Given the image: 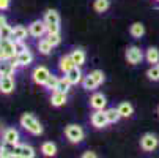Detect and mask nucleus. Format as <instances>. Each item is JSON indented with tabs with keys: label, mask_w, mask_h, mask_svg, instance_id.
<instances>
[{
	"label": "nucleus",
	"mask_w": 159,
	"mask_h": 158,
	"mask_svg": "<svg viewBox=\"0 0 159 158\" xmlns=\"http://www.w3.org/2000/svg\"><path fill=\"white\" fill-rule=\"evenodd\" d=\"M154 2H157V3H159V0H154Z\"/></svg>",
	"instance_id": "a19ab883"
},
{
	"label": "nucleus",
	"mask_w": 159,
	"mask_h": 158,
	"mask_svg": "<svg viewBox=\"0 0 159 158\" xmlns=\"http://www.w3.org/2000/svg\"><path fill=\"white\" fill-rule=\"evenodd\" d=\"M16 60H17L19 66H27V65H30V63L33 62V54H32V51L27 48L25 51H22L20 54L16 55Z\"/></svg>",
	"instance_id": "aec40b11"
},
{
	"label": "nucleus",
	"mask_w": 159,
	"mask_h": 158,
	"mask_svg": "<svg viewBox=\"0 0 159 158\" xmlns=\"http://www.w3.org/2000/svg\"><path fill=\"white\" fill-rule=\"evenodd\" d=\"M14 43V51H16V55L17 54H20L22 51H25L27 49V46H25V43L24 41H13Z\"/></svg>",
	"instance_id": "f704fd0d"
},
{
	"label": "nucleus",
	"mask_w": 159,
	"mask_h": 158,
	"mask_svg": "<svg viewBox=\"0 0 159 158\" xmlns=\"http://www.w3.org/2000/svg\"><path fill=\"white\" fill-rule=\"evenodd\" d=\"M41 152H43L44 156H55L57 155V146L52 141H46L41 146Z\"/></svg>",
	"instance_id": "393cba45"
},
{
	"label": "nucleus",
	"mask_w": 159,
	"mask_h": 158,
	"mask_svg": "<svg viewBox=\"0 0 159 158\" xmlns=\"http://www.w3.org/2000/svg\"><path fill=\"white\" fill-rule=\"evenodd\" d=\"M49 76H51V71H49L48 66H44V65L36 66V68L33 70V73H32V79H33V82L38 84V85H44V82L48 81Z\"/></svg>",
	"instance_id": "6e6552de"
},
{
	"label": "nucleus",
	"mask_w": 159,
	"mask_h": 158,
	"mask_svg": "<svg viewBox=\"0 0 159 158\" xmlns=\"http://www.w3.org/2000/svg\"><path fill=\"white\" fill-rule=\"evenodd\" d=\"M16 87V82L13 79V74H5L0 76V92L3 95H10Z\"/></svg>",
	"instance_id": "9b49d317"
},
{
	"label": "nucleus",
	"mask_w": 159,
	"mask_h": 158,
	"mask_svg": "<svg viewBox=\"0 0 159 158\" xmlns=\"http://www.w3.org/2000/svg\"><path fill=\"white\" fill-rule=\"evenodd\" d=\"M129 33L132 38H142L145 35V26L142 22H134V24L129 27Z\"/></svg>",
	"instance_id": "b1692460"
},
{
	"label": "nucleus",
	"mask_w": 159,
	"mask_h": 158,
	"mask_svg": "<svg viewBox=\"0 0 159 158\" xmlns=\"http://www.w3.org/2000/svg\"><path fill=\"white\" fill-rule=\"evenodd\" d=\"M106 116H107L109 123H117V122L121 119V116H120V112H118L117 108H110V109H107V111H106Z\"/></svg>",
	"instance_id": "c756f323"
},
{
	"label": "nucleus",
	"mask_w": 159,
	"mask_h": 158,
	"mask_svg": "<svg viewBox=\"0 0 159 158\" xmlns=\"http://www.w3.org/2000/svg\"><path fill=\"white\" fill-rule=\"evenodd\" d=\"M70 89H71V84H70V81H68L66 78H60V79H58L55 90H58V92H65V93H68V92H70Z\"/></svg>",
	"instance_id": "2f4dec72"
},
{
	"label": "nucleus",
	"mask_w": 159,
	"mask_h": 158,
	"mask_svg": "<svg viewBox=\"0 0 159 158\" xmlns=\"http://www.w3.org/2000/svg\"><path fill=\"white\" fill-rule=\"evenodd\" d=\"M0 40H2V35H0Z\"/></svg>",
	"instance_id": "79ce46f5"
},
{
	"label": "nucleus",
	"mask_w": 159,
	"mask_h": 158,
	"mask_svg": "<svg viewBox=\"0 0 159 158\" xmlns=\"http://www.w3.org/2000/svg\"><path fill=\"white\" fill-rule=\"evenodd\" d=\"M14 156H17V158H33L35 156V149L32 146L17 142L16 147H14Z\"/></svg>",
	"instance_id": "f8f14e48"
},
{
	"label": "nucleus",
	"mask_w": 159,
	"mask_h": 158,
	"mask_svg": "<svg viewBox=\"0 0 159 158\" xmlns=\"http://www.w3.org/2000/svg\"><path fill=\"white\" fill-rule=\"evenodd\" d=\"M65 78L70 81V84L71 85H77V84H82V79H84V74H82V70H80V66H74L73 70H70L66 74H65Z\"/></svg>",
	"instance_id": "ddd939ff"
},
{
	"label": "nucleus",
	"mask_w": 159,
	"mask_h": 158,
	"mask_svg": "<svg viewBox=\"0 0 159 158\" xmlns=\"http://www.w3.org/2000/svg\"><path fill=\"white\" fill-rule=\"evenodd\" d=\"M74 66H76V63H74L71 54H65V55L60 57V60H58V68H60V71H61L63 74H66L70 70H73Z\"/></svg>",
	"instance_id": "4468645a"
},
{
	"label": "nucleus",
	"mask_w": 159,
	"mask_h": 158,
	"mask_svg": "<svg viewBox=\"0 0 159 158\" xmlns=\"http://www.w3.org/2000/svg\"><path fill=\"white\" fill-rule=\"evenodd\" d=\"M65 136H66V139L70 141V142L79 144V142H82L84 138H85V131H84V128H82L80 125H77V123H70V125H66V128H65Z\"/></svg>",
	"instance_id": "7ed1b4c3"
},
{
	"label": "nucleus",
	"mask_w": 159,
	"mask_h": 158,
	"mask_svg": "<svg viewBox=\"0 0 159 158\" xmlns=\"http://www.w3.org/2000/svg\"><path fill=\"white\" fill-rule=\"evenodd\" d=\"M90 122H92V125L98 130L107 127L109 120H107V116H106V109H95V112L92 114V117H90Z\"/></svg>",
	"instance_id": "0eeeda50"
},
{
	"label": "nucleus",
	"mask_w": 159,
	"mask_h": 158,
	"mask_svg": "<svg viewBox=\"0 0 159 158\" xmlns=\"http://www.w3.org/2000/svg\"><path fill=\"white\" fill-rule=\"evenodd\" d=\"M43 19L46 22L48 33H60V14L57 10H48Z\"/></svg>",
	"instance_id": "20e7f679"
},
{
	"label": "nucleus",
	"mask_w": 159,
	"mask_h": 158,
	"mask_svg": "<svg viewBox=\"0 0 159 158\" xmlns=\"http://www.w3.org/2000/svg\"><path fill=\"white\" fill-rule=\"evenodd\" d=\"M5 24H8V22H7V17H5L3 14H0V27H3Z\"/></svg>",
	"instance_id": "4c0bfd02"
},
{
	"label": "nucleus",
	"mask_w": 159,
	"mask_h": 158,
	"mask_svg": "<svg viewBox=\"0 0 159 158\" xmlns=\"http://www.w3.org/2000/svg\"><path fill=\"white\" fill-rule=\"evenodd\" d=\"M29 33L33 38H43L44 35L48 33V27H46V22L43 21H33L32 24L29 26Z\"/></svg>",
	"instance_id": "1a4fd4ad"
},
{
	"label": "nucleus",
	"mask_w": 159,
	"mask_h": 158,
	"mask_svg": "<svg viewBox=\"0 0 159 158\" xmlns=\"http://www.w3.org/2000/svg\"><path fill=\"white\" fill-rule=\"evenodd\" d=\"M147 78L150 81H153V82H157L159 81V62L154 63V65H151L150 68L147 70Z\"/></svg>",
	"instance_id": "cd10ccee"
},
{
	"label": "nucleus",
	"mask_w": 159,
	"mask_h": 158,
	"mask_svg": "<svg viewBox=\"0 0 159 158\" xmlns=\"http://www.w3.org/2000/svg\"><path fill=\"white\" fill-rule=\"evenodd\" d=\"M7 57H5V52H3V49L0 48V60H5Z\"/></svg>",
	"instance_id": "58836bf2"
},
{
	"label": "nucleus",
	"mask_w": 159,
	"mask_h": 158,
	"mask_svg": "<svg viewBox=\"0 0 159 158\" xmlns=\"http://www.w3.org/2000/svg\"><path fill=\"white\" fill-rule=\"evenodd\" d=\"M0 48L3 49L7 59H14L16 51H14V43L11 40H0Z\"/></svg>",
	"instance_id": "6ab92c4d"
},
{
	"label": "nucleus",
	"mask_w": 159,
	"mask_h": 158,
	"mask_svg": "<svg viewBox=\"0 0 159 158\" xmlns=\"http://www.w3.org/2000/svg\"><path fill=\"white\" fill-rule=\"evenodd\" d=\"M82 158H96V153L93 150H88V152L82 153Z\"/></svg>",
	"instance_id": "e433bc0d"
},
{
	"label": "nucleus",
	"mask_w": 159,
	"mask_h": 158,
	"mask_svg": "<svg viewBox=\"0 0 159 158\" xmlns=\"http://www.w3.org/2000/svg\"><path fill=\"white\" fill-rule=\"evenodd\" d=\"M20 127L24 128L25 131H29L30 134H33V136H39V134H43V131H44L41 122L33 114H29V112H27V114H22Z\"/></svg>",
	"instance_id": "f257e3e1"
},
{
	"label": "nucleus",
	"mask_w": 159,
	"mask_h": 158,
	"mask_svg": "<svg viewBox=\"0 0 159 158\" xmlns=\"http://www.w3.org/2000/svg\"><path fill=\"white\" fill-rule=\"evenodd\" d=\"M157 146H159V139L153 133H145L140 138V149L143 152H153Z\"/></svg>",
	"instance_id": "423d86ee"
},
{
	"label": "nucleus",
	"mask_w": 159,
	"mask_h": 158,
	"mask_svg": "<svg viewBox=\"0 0 159 158\" xmlns=\"http://www.w3.org/2000/svg\"><path fill=\"white\" fill-rule=\"evenodd\" d=\"M145 60L148 62V63H151V65H154V63H157L159 62V49L157 48H148L147 51H145Z\"/></svg>",
	"instance_id": "bb28decb"
},
{
	"label": "nucleus",
	"mask_w": 159,
	"mask_h": 158,
	"mask_svg": "<svg viewBox=\"0 0 159 158\" xmlns=\"http://www.w3.org/2000/svg\"><path fill=\"white\" fill-rule=\"evenodd\" d=\"M52 49H54V46L48 41V38H41V40L38 41V51H39V54L49 55V54L52 52Z\"/></svg>",
	"instance_id": "a878e982"
},
{
	"label": "nucleus",
	"mask_w": 159,
	"mask_h": 158,
	"mask_svg": "<svg viewBox=\"0 0 159 158\" xmlns=\"http://www.w3.org/2000/svg\"><path fill=\"white\" fill-rule=\"evenodd\" d=\"M48 41L52 44V46L55 48V46H58V44L61 43V38H60V33H48Z\"/></svg>",
	"instance_id": "72a5a7b5"
},
{
	"label": "nucleus",
	"mask_w": 159,
	"mask_h": 158,
	"mask_svg": "<svg viewBox=\"0 0 159 158\" xmlns=\"http://www.w3.org/2000/svg\"><path fill=\"white\" fill-rule=\"evenodd\" d=\"M106 81V74L102 70H93L92 73H88L87 76H84L82 79V87L85 90H95L96 87H99L102 82Z\"/></svg>",
	"instance_id": "f03ea898"
},
{
	"label": "nucleus",
	"mask_w": 159,
	"mask_h": 158,
	"mask_svg": "<svg viewBox=\"0 0 159 158\" xmlns=\"http://www.w3.org/2000/svg\"><path fill=\"white\" fill-rule=\"evenodd\" d=\"M2 139L5 142H11V144H17L20 136H19V131L16 128H5L3 134H2Z\"/></svg>",
	"instance_id": "a211bd4d"
},
{
	"label": "nucleus",
	"mask_w": 159,
	"mask_h": 158,
	"mask_svg": "<svg viewBox=\"0 0 159 158\" xmlns=\"http://www.w3.org/2000/svg\"><path fill=\"white\" fill-rule=\"evenodd\" d=\"M66 101H68V93L58 92V90H54L51 93V104L54 108H61V106L66 104Z\"/></svg>",
	"instance_id": "2eb2a0df"
},
{
	"label": "nucleus",
	"mask_w": 159,
	"mask_h": 158,
	"mask_svg": "<svg viewBox=\"0 0 159 158\" xmlns=\"http://www.w3.org/2000/svg\"><path fill=\"white\" fill-rule=\"evenodd\" d=\"M93 8L96 13H106L110 8V0H95Z\"/></svg>",
	"instance_id": "c85d7f7f"
},
{
	"label": "nucleus",
	"mask_w": 159,
	"mask_h": 158,
	"mask_svg": "<svg viewBox=\"0 0 159 158\" xmlns=\"http://www.w3.org/2000/svg\"><path fill=\"white\" fill-rule=\"evenodd\" d=\"M11 32H13V27L5 24L3 27H0V35H2V40H10L11 38Z\"/></svg>",
	"instance_id": "473e14b6"
},
{
	"label": "nucleus",
	"mask_w": 159,
	"mask_h": 158,
	"mask_svg": "<svg viewBox=\"0 0 159 158\" xmlns=\"http://www.w3.org/2000/svg\"><path fill=\"white\" fill-rule=\"evenodd\" d=\"M19 68V63L14 59H5V60H0V76H5V74H14V71Z\"/></svg>",
	"instance_id": "9d476101"
},
{
	"label": "nucleus",
	"mask_w": 159,
	"mask_h": 158,
	"mask_svg": "<svg viewBox=\"0 0 159 158\" xmlns=\"http://www.w3.org/2000/svg\"><path fill=\"white\" fill-rule=\"evenodd\" d=\"M10 2L11 0H0V11H5L10 8Z\"/></svg>",
	"instance_id": "c9c22d12"
},
{
	"label": "nucleus",
	"mask_w": 159,
	"mask_h": 158,
	"mask_svg": "<svg viewBox=\"0 0 159 158\" xmlns=\"http://www.w3.org/2000/svg\"><path fill=\"white\" fill-rule=\"evenodd\" d=\"M125 57H126L128 63H131V65H139V63H142V60L145 59V54H143V51H142L139 46H129V48L126 49V52H125Z\"/></svg>",
	"instance_id": "39448f33"
},
{
	"label": "nucleus",
	"mask_w": 159,
	"mask_h": 158,
	"mask_svg": "<svg viewBox=\"0 0 159 158\" xmlns=\"http://www.w3.org/2000/svg\"><path fill=\"white\" fill-rule=\"evenodd\" d=\"M29 29L24 27V26H16L13 27V32H11V41H24L27 36H29Z\"/></svg>",
	"instance_id": "dca6fc26"
},
{
	"label": "nucleus",
	"mask_w": 159,
	"mask_h": 158,
	"mask_svg": "<svg viewBox=\"0 0 159 158\" xmlns=\"http://www.w3.org/2000/svg\"><path fill=\"white\" fill-rule=\"evenodd\" d=\"M117 109H118V112H120V116L125 117V119H128V117H131V116L134 114V106H132L129 101L120 103V104L117 106Z\"/></svg>",
	"instance_id": "5701e85b"
},
{
	"label": "nucleus",
	"mask_w": 159,
	"mask_h": 158,
	"mask_svg": "<svg viewBox=\"0 0 159 158\" xmlns=\"http://www.w3.org/2000/svg\"><path fill=\"white\" fill-rule=\"evenodd\" d=\"M157 114H159V106H157Z\"/></svg>",
	"instance_id": "ea45409f"
},
{
	"label": "nucleus",
	"mask_w": 159,
	"mask_h": 158,
	"mask_svg": "<svg viewBox=\"0 0 159 158\" xmlns=\"http://www.w3.org/2000/svg\"><path fill=\"white\" fill-rule=\"evenodd\" d=\"M90 106L93 109H106L107 106V98L102 93H93L90 98Z\"/></svg>",
	"instance_id": "f3484780"
},
{
	"label": "nucleus",
	"mask_w": 159,
	"mask_h": 158,
	"mask_svg": "<svg viewBox=\"0 0 159 158\" xmlns=\"http://www.w3.org/2000/svg\"><path fill=\"white\" fill-rule=\"evenodd\" d=\"M58 79L60 78H57L55 74H52L51 73V76L48 78V81L46 82H44V89H46V90H49V92H54V90H55V87H57V82H58Z\"/></svg>",
	"instance_id": "7c9ffc66"
},
{
	"label": "nucleus",
	"mask_w": 159,
	"mask_h": 158,
	"mask_svg": "<svg viewBox=\"0 0 159 158\" xmlns=\"http://www.w3.org/2000/svg\"><path fill=\"white\" fill-rule=\"evenodd\" d=\"M14 147L16 144L3 141L2 146H0V158H14Z\"/></svg>",
	"instance_id": "412c9836"
},
{
	"label": "nucleus",
	"mask_w": 159,
	"mask_h": 158,
	"mask_svg": "<svg viewBox=\"0 0 159 158\" xmlns=\"http://www.w3.org/2000/svg\"><path fill=\"white\" fill-rule=\"evenodd\" d=\"M70 54H71V57H73V60H74V63H76L77 66H82V65L87 62V54H85V51L80 49V48L73 49Z\"/></svg>",
	"instance_id": "4be33fe9"
}]
</instances>
